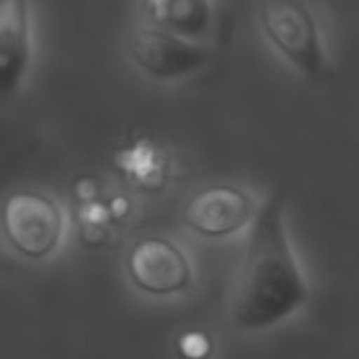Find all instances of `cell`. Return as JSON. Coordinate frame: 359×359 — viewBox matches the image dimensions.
<instances>
[{"label": "cell", "instance_id": "obj_1", "mask_svg": "<svg viewBox=\"0 0 359 359\" xmlns=\"http://www.w3.org/2000/svg\"><path fill=\"white\" fill-rule=\"evenodd\" d=\"M309 301L305 271L286 227V196L271 194L250 225L231 294V322L244 332H263L299 313Z\"/></svg>", "mask_w": 359, "mask_h": 359}, {"label": "cell", "instance_id": "obj_2", "mask_svg": "<svg viewBox=\"0 0 359 359\" xmlns=\"http://www.w3.org/2000/svg\"><path fill=\"white\" fill-rule=\"evenodd\" d=\"M265 44L299 76L322 80L330 53L322 19L309 0H261L257 11Z\"/></svg>", "mask_w": 359, "mask_h": 359}, {"label": "cell", "instance_id": "obj_3", "mask_svg": "<svg viewBox=\"0 0 359 359\" xmlns=\"http://www.w3.org/2000/svg\"><path fill=\"white\" fill-rule=\"evenodd\" d=\"M126 57L151 82L177 84L200 74L212 59L206 42L137 21L126 36Z\"/></svg>", "mask_w": 359, "mask_h": 359}, {"label": "cell", "instance_id": "obj_4", "mask_svg": "<svg viewBox=\"0 0 359 359\" xmlns=\"http://www.w3.org/2000/svg\"><path fill=\"white\" fill-rule=\"evenodd\" d=\"M2 225L6 240L21 257L40 261L59 248L65 231V217L50 196L25 189L6 198Z\"/></svg>", "mask_w": 359, "mask_h": 359}, {"label": "cell", "instance_id": "obj_5", "mask_svg": "<svg viewBox=\"0 0 359 359\" xmlns=\"http://www.w3.org/2000/svg\"><path fill=\"white\" fill-rule=\"evenodd\" d=\"M259 208L255 198L231 183L200 189L185 206V223L204 238H227L252 225Z\"/></svg>", "mask_w": 359, "mask_h": 359}, {"label": "cell", "instance_id": "obj_6", "mask_svg": "<svg viewBox=\"0 0 359 359\" xmlns=\"http://www.w3.org/2000/svg\"><path fill=\"white\" fill-rule=\"evenodd\" d=\"M36 55L29 0H0V93L17 95L29 78Z\"/></svg>", "mask_w": 359, "mask_h": 359}, {"label": "cell", "instance_id": "obj_7", "mask_svg": "<svg viewBox=\"0 0 359 359\" xmlns=\"http://www.w3.org/2000/svg\"><path fill=\"white\" fill-rule=\"evenodd\" d=\"M128 276L139 290L154 297H166L189 288L191 263L175 242L166 238H147L130 250Z\"/></svg>", "mask_w": 359, "mask_h": 359}, {"label": "cell", "instance_id": "obj_8", "mask_svg": "<svg viewBox=\"0 0 359 359\" xmlns=\"http://www.w3.org/2000/svg\"><path fill=\"white\" fill-rule=\"evenodd\" d=\"M139 21L206 42L217 23L212 0H139Z\"/></svg>", "mask_w": 359, "mask_h": 359}, {"label": "cell", "instance_id": "obj_9", "mask_svg": "<svg viewBox=\"0 0 359 359\" xmlns=\"http://www.w3.org/2000/svg\"><path fill=\"white\" fill-rule=\"evenodd\" d=\"M179 353L183 359H208L212 353V341L202 330H191L181 337Z\"/></svg>", "mask_w": 359, "mask_h": 359}]
</instances>
